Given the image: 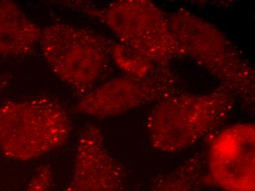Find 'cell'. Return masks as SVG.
Wrapping results in <instances>:
<instances>
[{"instance_id": "obj_5", "label": "cell", "mask_w": 255, "mask_h": 191, "mask_svg": "<svg viewBox=\"0 0 255 191\" xmlns=\"http://www.w3.org/2000/svg\"><path fill=\"white\" fill-rule=\"evenodd\" d=\"M39 45L52 72L82 95L108 70L111 43L90 29L56 23L42 29Z\"/></svg>"}, {"instance_id": "obj_8", "label": "cell", "mask_w": 255, "mask_h": 191, "mask_svg": "<svg viewBox=\"0 0 255 191\" xmlns=\"http://www.w3.org/2000/svg\"><path fill=\"white\" fill-rule=\"evenodd\" d=\"M65 191H125V172L102 130L88 124L77 139L72 175Z\"/></svg>"}, {"instance_id": "obj_2", "label": "cell", "mask_w": 255, "mask_h": 191, "mask_svg": "<svg viewBox=\"0 0 255 191\" xmlns=\"http://www.w3.org/2000/svg\"><path fill=\"white\" fill-rule=\"evenodd\" d=\"M236 101L221 87L205 94L180 92L160 101L146 120L150 145L168 154L190 148L224 124Z\"/></svg>"}, {"instance_id": "obj_10", "label": "cell", "mask_w": 255, "mask_h": 191, "mask_svg": "<svg viewBox=\"0 0 255 191\" xmlns=\"http://www.w3.org/2000/svg\"><path fill=\"white\" fill-rule=\"evenodd\" d=\"M206 154L199 152L155 182L150 191H201L204 185Z\"/></svg>"}, {"instance_id": "obj_7", "label": "cell", "mask_w": 255, "mask_h": 191, "mask_svg": "<svg viewBox=\"0 0 255 191\" xmlns=\"http://www.w3.org/2000/svg\"><path fill=\"white\" fill-rule=\"evenodd\" d=\"M255 128L241 124L217 135L206 154L211 181L225 191H255Z\"/></svg>"}, {"instance_id": "obj_13", "label": "cell", "mask_w": 255, "mask_h": 191, "mask_svg": "<svg viewBox=\"0 0 255 191\" xmlns=\"http://www.w3.org/2000/svg\"><path fill=\"white\" fill-rule=\"evenodd\" d=\"M10 82V79L8 75L0 76V92L8 86Z\"/></svg>"}, {"instance_id": "obj_12", "label": "cell", "mask_w": 255, "mask_h": 191, "mask_svg": "<svg viewBox=\"0 0 255 191\" xmlns=\"http://www.w3.org/2000/svg\"><path fill=\"white\" fill-rule=\"evenodd\" d=\"M54 182V173L49 165L39 166L29 180L25 191H50Z\"/></svg>"}, {"instance_id": "obj_9", "label": "cell", "mask_w": 255, "mask_h": 191, "mask_svg": "<svg viewBox=\"0 0 255 191\" xmlns=\"http://www.w3.org/2000/svg\"><path fill=\"white\" fill-rule=\"evenodd\" d=\"M41 32L16 3L0 0V58L30 53L39 44Z\"/></svg>"}, {"instance_id": "obj_6", "label": "cell", "mask_w": 255, "mask_h": 191, "mask_svg": "<svg viewBox=\"0 0 255 191\" xmlns=\"http://www.w3.org/2000/svg\"><path fill=\"white\" fill-rule=\"evenodd\" d=\"M169 66H157L147 77H118L85 94L75 105L80 114L98 119L114 117L180 93Z\"/></svg>"}, {"instance_id": "obj_11", "label": "cell", "mask_w": 255, "mask_h": 191, "mask_svg": "<svg viewBox=\"0 0 255 191\" xmlns=\"http://www.w3.org/2000/svg\"><path fill=\"white\" fill-rule=\"evenodd\" d=\"M110 57L127 77L132 78L147 77L157 67L144 56L121 42L111 43Z\"/></svg>"}, {"instance_id": "obj_4", "label": "cell", "mask_w": 255, "mask_h": 191, "mask_svg": "<svg viewBox=\"0 0 255 191\" xmlns=\"http://www.w3.org/2000/svg\"><path fill=\"white\" fill-rule=\"evenodd\" d=\"M107 26L119 42L148 59L155 66L168 67L184 57L175 39L168 15L149 0H121L104 7L84 1H63Z\"/></svg>"}, {"instance_id": "obj_1", "label": "cell", "mask_w": 255, "mask_h": 191, "mask_svg": "<svg viewBox=\"0 0 255 191\" xmlns=\"http://www.w3.org/2000/svg\"><path fill=\"white\" fill-rule=\"evenodd\" d=\"M168 19L185 56L214 76L221 88L254 109L255 70L236 45L214 24L187 9L175 10Z\"/></svg>"}, {"instance_id": "obj_3", "label": "cell", "mask_w": 255, "mask_h": 191, "mask_svg": "<svg viewBox=\"0 0 255 191\" xmlns=\"http://www.w3.org/2000/svg\"><path fill=\"white\" fill-rule=\"evenodd\" d=\"M71 131L68 112L52 98L0 105V150L12 161L30 162L58 150L67 144Z\"/></svg>"}]
</instances>
